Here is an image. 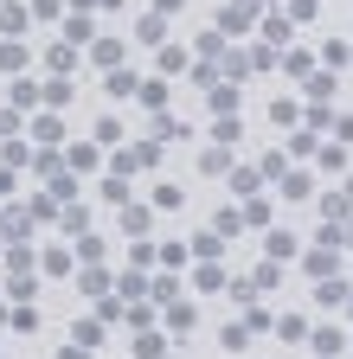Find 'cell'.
Masks as SVG:
<instances>
[{
  "label": "cell",
  "mask_w": 353,
  "mask_h": 359,
  "mask_svg": "<svg viewBox=\"0 0 353 359\" xmlns=\"http://www.w3.org/2000/svg\"><path fill=\"white\" fill-rule=\"evenodd\" d=\"M148 205H154V212H180V205H187V187H180V180H161Z\"/></svg>",
  "instance_id": "cell-6"
},
{
  "label": "cell",
  "mask_w": 353,
  "mask_h": 359,
  "mask_svg": "<svg viewBox=\"0 0 353 359\" xmlns=\"http://www.w3.org/2000/svg\"><path fill=\"white\" fill-rule=\"evenodd\" d=\"M103 90H109V103H128V97H142V77L122 65V71H109V83H103Z\"/></svg>",
  "instance_id": "cell-4"
},
{
  "label": "cell",
  "mask_w": 353,
  "mask_h": 359,
  "mask_svg": "<svg viewBox=\"0 0 353 359\" xmlns=\"http://www.w3.org/2000/svg\"><path fill=\"white\" fill-rule=\"evenodd\" d=\"M193 289H199V295H218V289H232V276H225L218 263H199V269H193Z\"/></svg>",
  "instance_id": "cell-7"
},
{
  "label": "cell",
  "mask_w": 353,
  "mask_h": 359,
  "mask_svg": "<svg viewBox=\"0 0 353 359\" xmlns=\"http://www.w3.org/2000/svg\"><path fill=\"white\" fill-rule=\"evenodd\" d=\"M302 334H308L302 314H283V321H277V340H302Z\"/></svg>",
  "instance_id": "cell-30"
},
{
  "label": "cell",
  "mask_w": 353,
  "mask_h": 359,
  "mask_svg": "<svg viewBox=\"0 0 353 359\" xmlns=\"http://www.w3.org/2000/svg\"><path fill=\"white\" fill-rule=\"evenodd\" d=\"M7 327H13V334H32V327H39V308L13 302V308H7Z\"/></svg>",
  "instance_id": "cell-17"
},
{
  "label": "cell",
  "mask_w": 353,
  "mask_h": 359,
  "mask_svg": "<svg viewBox=\"0 0 353 359\" xmlns=\"http://www.w3.org/2000/svg\"><path fill=\"white\" fill-rule=\"evenodd\" d=\"M238 142V116H218L212 122V148H232Z\"/></svg>",
  "instance_id": "cell-23"
},
{
  "label": "cell",
  "mask_w": 353,
  "mask_h": 359,
  "mask_svg": "<svg viewBox=\"0 0 353 359\" xmlns=\"http://www.w3.org/2000/svg\"><path fill=\"white\" fill-rule=\"evenodd\" d=\"M0 65H7V71H26L32 58H26V45H20V39H7V45H0Z\"/></svg>",
  "instance_id": "cell-26"
},
{
  "label": "cell",
  "mask_w": 353,
  "mask_h": 359,
  "mask_svg": "<svg viewBox=\"0 0 353 359\" xmlns=\"http://www.w3.org/2000/svg\"><path fill=\"white\" fill-rule=\"evenodd\" d=\"M71 340L97 353V346H103V327H97V321H71Z\"/></svg>",
  "instance_id": "cell-22"
},
{
  "label": "cell",
  "mask_w": 353,
  "mask_h": 359,
  "mask_svg": "<svg viewBox=\"0 0 353 359\" xmlns=\"http://www.w3.org/2000/svg\"><path fill=\"white\" fill-rule=\"evenodd\" d=\"M161 263H167V269H180V263H187V244H173V238H167V244H161Z\"/></svg>",
  "instance_id": "cell-32"
},
{
  "label": "cell",
  "mask_w": 353,
  "mask_h": 359,
  "mask_svg": "<svg viewBox=\"0 0 353 359\" xmlns=\"http://www.w3.org/2000/svg\"><path fill=\"white\" fill-rule=\"evenodd\" d=\"M91 142H97V148H116V142H122V122H116V116H97V122H91Z\"/></svg>",
  "instance_id": "cell-13"
},
{
  "label": "cell",
  "mask_w": 353,
  "mask_h": 359,
  "mask_svg": "<svg viewBox=\"0 0 353 359\" xmlns=\"http://www.w3.org/2000/svg\"><path fill=\"white\" fill-rule=\"evenodd\" d=\"M32 135H39L46 148H52V142H65V122H58V116L46 109V116H32Z\"/></svg>",
  "instance_id": "cell-16"
},
{
  "label": "cell",
  "mask_w": 353,
  "mask_h": 359,
  "mask_svg": "<svg viewBox=\"0 0 353 359\" xmlns=\"http://www.w3.org/2000/svg\"><path fill=\"white\" fill-rule=\"evenodd\" d=\"M251 13H257V0H225V7H218V32H225V39L251 32Z\"/></svg>",
  "instance_id": "cell-1"
},
{
  "label": "cell",
  "mask_w": 353,
  "mask_h": 359,
  "mask_svg": "<svg viewBox=\"0 0 353 359\" xmlns=\"http://www.w3.org/2000/svg\"><path fill=\"white\" fill-rule=\"evenodd\" d=\"M167 327L180 334V340H187V334L199 327V308H193V302H167Z\"/></svg>",
  "instance_id": "cell-5"
},
{
  "label": "cell",
  "mask_w": 353,
  "mask_h": 359,
  "mask_svg": "<svg viewBox=\"0 0 353 359\" xmlns=\"http://www.w3.org/2000/svg\"><path fill=\"white\" fill-rule=\"evenodd\" d=\"M65 231L84 238V231H91V212H84V205H65Z\"/></svg>",
  "instance_id": "cell-29"
},
{
  "label": "cell",
  "mask_w": 353,
  "mask_h": 359,
  "mask_svg": "<svg viewBox=\"0 0 353 359\" xmlns=\"http://www.w3.org/2000/svg\"><path fill=\"white\" fill-rule=\"evenodd\" d=\"M218 346H225V353H244L251 346V327L244 321H225V327H218Z\"/></svg>",
  "instance_id": "cell-15"
},
{
  "label": "cell",
  "mask_w": 353,
  "mask_h": 359,
  "mask_svg": "<svg viewBox=\"0 0 353 359\" xmlns=\"http://www.w3.org/2000/svg\"><path fill=\"white\" fill-rule=\"evenodd\" d=\"M32 13L39 20H58V0H32Z\"/></svg>",
  "instance_id": "cell-35"
},
{
  "label": "cell",
  "mask_w": 353,
  "mask_h": 359,
  "mask_svg": "<svg viewBox=\"0 0 353 359\" xmlns=\"http://www.w3.org/2000/svg\"><path fill=\"white\" fill-rule=\"evenodd\" d=\"M39 263H46V276H77V263H71V250H46Z\"/></svg>",
  "instance_id": "cell-19"
},
{
  "label": "cell",
  "mask_w": 353,
  "mask_h": 359,
  "mask_svg": "<svg viewBox=\"0 0 353 359\" xmlns=\"http://www.w3.org/2000/svg\"><path fill=\"white\" fill-rule=\"evenodd\" d=\"M212 231H218V238H238V231H244V212H232V205H225V212L212 218Z\"/></svg>",
  "instance_id": "cell-24"
},
{
  "label": "cell",
  "mask_w": 353,
  "mask_h": 359,
  "mask_svg": "<svg viewBox=\"0 0 353 359\" xmlns=\"http://www.w3.org/2000/svg\"><path fill=\"white\" fill-rule=\"evenodd\" d=\"M225 187H232L238 199H251V193H257V173H251V167H232V173H225Z\"/></svg>",
  "instance_id": "cell-20"
},
{
  "label": "cell",
  "mask_w": 353,
  "mask_h": 359,
  "mask_svg": "<svg viewBox=\"0 0 353 359\" xmlns=\"http://www.w3.org/2000/svg\"><path fill=\"white\" fill-rule=\"evenodd\" d=\"M116 224H122V231H128V244H135V238H148V231H154V205H135V199H128Z\"/></svg>",
  "instance_id": "cell-2"
},
{
  "label": "cell",
  "mask_w": 353,
  "mask_h": 359,
  "mask_svg": "<svg viewBox=\"0 0 353 359\" xmlns=\"http://www.w3.org/2000/svg\"><path fill=\"white\" fill-rule=\"evenodd\" d=\"M52 71H77V45H52Z\"/></svg>",
  "instance_id": "cell-31"
},
{
  "label": "cell",
  "mask_w": 353,
  "mask_h": 359,
  "mask_svg": "<svg viewBox=\"0 0 353 359\" xmlns=\"http://www.w3.org/2000/svg\"><path fill=\"white\" fill-rule=\"evenodd\" d=\"M238 109V83H212V116H232Z\"/></svg>",
  "instance_id": "cell-18"
},
{
  "label": "cell",
  "mask_w": 353,
  "mask_h": 359,
  "mask_svg": "<svg viewBox=\"0 0 353 359\" xmlns=\"http://www.w3.org/2000/svg\"><path fill=\"white\" fill-rule=\"evenodd\" d=\"M26 20H32V7H20V0H13V7H0V32H7V39H20Z\"/></svg>",
  "instance_id": "cell-14"
},
{
  "label": "cell",
  "mask_w": 353,
  "mask_h": 359,
  "mask_svg": "<svg viewBox=\"0 0 353 359\" xmlns=\"http://www.w3.org/2000/svg\"><path fill=\"white\" fill-rule=\"evenodd\" d=\"M13 187H20V180H13V167H0V199H7Z\"/></svg>",
  "instance_id": "cell-36"
},
{
  "label": "cell",
  "mask_w": 353,
  "mask_h": 359,
  "mask_svg": "<svg viewBox=\"0 0 353 359\" xmlns=\"http://www.w3.org/2000/svg\"><path fill=\"white\" fill-rule=\"evenodd\" d=\"M84 52H91V65H109V71H122V39H91Z\"/></svg>",
  "instance_id": "cell-8"
},
{
  "label": "cell",
  "mask_w": 353,
  "mask_h": 359,
  "mask_svg": "<svg viewBox=\"0 0 353 359\" xmlns=\"http://www.w3.org/2000/svg\"><path fill=\"white\" fill-rule=\"evenodd\" d=\"M161 71H167V77L187 71V45H161Z\"/></svg>",
  "instance_id": "cell-28"
},
{
  "label": "cell",
  "mask_w": 353,
  "mask_h": 359,
  "mask_svg": "<svg viewBox=\"0 0 353 359\" xmlns=\"http://www.w3.org/2000/svg\"><path fill=\"white\" fill-rule=\"evenodd\" d=\"M20 135V109H0V142H13Z\"/></svg>",
  "instance_id": "cell-33"
},
{
  "label": "cell",
  "mask_w": 353,
  "mask_h": 359,
  "mask_svg": "<svg viewBox=\"0 0 353 359\" xmlns=\"http://www.w3.org/2000/svg\"><path fill=\"white\" fill-rule=\"evenodd\" d=\"M91 39H97L91 13H71V20H65V45H91Z\"/></svg>",
  "instance_id": "cell-12"
},
{
  "label": "cell",
  "mask_w": 353,
  "mask_h": 359,
  "mask_svg": "<svg viewBox=\"0 0 353 359\" xmlns=\"http://www.w3.org/2000/svg\"><path fill=\"white\" fill-rule=\"evenodd\" d=\"M77 289L103 302V289H109V269H103V263H84V269H77Z\"/></svg>",
  "instance_id": "cell-9"
},
{
  "label": "cell",
  "mask_w": 353,
  "mask_h": 359,
  "mask_svg": "<svg viewBox=\"0 0 353 359\" xmlns=\"http://www.w3.org/2000/svg\"><path fill=\"white\" fill-rule=\"evenodd\" d=\"M154 13H180V0H154Z\"/></svg>",
  "instance_id": "cell-37"
},
{
  "label": "cell",
  "mask_w": 353,
  "mask_h": 359,
  "mask_svg": "<svg viewBox=\"0 0 353 359\" xmlns=\"http://www.w3.org/2000/svg\"><path fill=\"white\" fill-rule=\"evenodd\" d=\"M135 39L142 45H167V13H142L135 20Z\"/></svg>",
  "instance_id": "cell-10"
},
{
  "label": "cell",
  "mask_w": 353,
  "mask_h": 359,
  "mask_svg": "<svg viewBox=\"0 0 353 359\" xmlns=\"http://www.w3.org/2000/svg\"><path fill=\"white\" fill-rule=\"evenodd\" d=\"M65 167H71V173H97V167H103V148H97V142H71V148H65Z\"/></svg>",
  "instance_id": "cell-3"
},
{
  "label": "cell",
  "mask_w": 353,
  "mask_h": 359,
  "mask_svg": "<svg viewBox=\"0 0 353 359\" xmlns=\"http://www.w3.org/2000/svg\"><path fill=\"white\" fill-rule=\"evenodd\" d=\"M58 359H91V346H77V340H65V346H58Z\"/></svg>",
  "instance_id": "cell-34"
},
{
  "label": "cell",
  "mask_w": 353,
  "mask_h": 359,
  "mask_svg": "<svg viewBox=\"0 0 353 359\" xmlns=\"http://www.w3.org/2000/svg\"><path fill=\"white\" fill-rule=\"evenodd\" d=\"M135 103H142V109H161V103H167V83H161V77H142V97H135Z\"/></svg>",
  "instance_id": "cell-21"
},
{
  "label": "cell",
  "mask_w": 353,
  "mask_h": 359,
  "mask_svg": "<svg viewBox=\"0 0 353 359\" xmlns=\"http://www.w3.org/2000/svg\"><path fill=\"white\" fill-rule=\"evenodd\" d=\"M32 103H46V83H39V77H20L13 83V109H32Z\"/></svg>",
  "instance_id": "cell-11"
},
{
  "label": "cell",
  "mask_w": 353,
  "mask_h": 359,
  "mask_svg": "<svg viewBox=\"0 0 353 359\" xmlns=\"http://www.w3.org/2000/svg\"><path fill=\"white\" fill-rule=\"evenodd\" d=\"M135 359H167V340L161 334H135Z\"/></svg>",
  "instance_id": "cell-25"
},
{
  "label": "cell",
  "mask_w": 353,
  "mask_h": 359,
  "mask_svg": "<svg viewBox=\"0 0 353 359\" xmlns=\"http://www.w3.org/2000/svg\"><path fill=\"white\" fill-rule=\"evenodd\" d=\"M199 167H206V173H232V167H238V161H232V154H225V148H206V154H199Z\"/></svg>",
  "instance_id": "cell-27"
}]
</instances>
